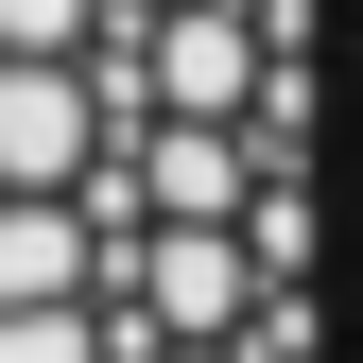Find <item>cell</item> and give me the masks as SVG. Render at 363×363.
I'll return each instance as SVG.
<instances>
[{
	"label": "cell",
	"instance_id": "1",
	"mask_svg": "<svg viewBox=\"0 0 363 363\" xmlns=\"http://www.w3.org/2000/svg\"><path fill=\"white\" fill-rule=\"evenodd\" d=\"M346 363H363V0H346Z\"/></svg>",
	"mask_w": 363,
	"mask_h": 363
}]
</instances>
